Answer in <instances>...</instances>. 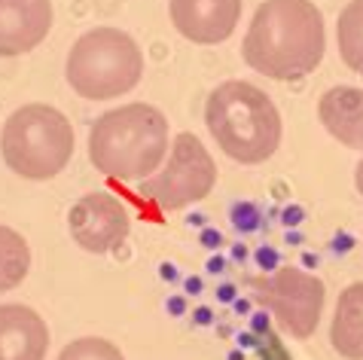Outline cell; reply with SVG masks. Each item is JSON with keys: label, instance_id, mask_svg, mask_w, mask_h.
<instances>
[{"label": "cell", "instance_id": "obj_1", "mask_svg": "<svg viewBox=\"0 0 363 360\" xmlns=\"http://www.w3.org/2000/svg\"><path fill=\"white\" fill-rule=\"evenodd\" d=\"M324 16L311 0H266L245 37V62L269 79H302L324 58Z\"/></svg>", "mask_w": 363, "mask_h": 360}, {"label": "cell", "instance_id": "obj_2", "mask_svg": "<svg viewBox=\"0 0 363 360\" xmlns=\"http://www.w3.org/2000/svg\"><path fill=\"white\" fill-rule=\"evenodd\" d=\"M168 153V119L150 104L107 110L89 132V159L101 174L147 180Z\"/></svg>", "mask_w": 363, "mask_h": 360}, {"label": "cell", "instance_id": "obj_3", "mask_svg": "<svg viewBox=\"0 0 363 360\" xmlns=\"http://www.w3.org/2000/svg\"><path fill=\"white\" fill-rule=\"evenodd\" d=\"M205 123L217 147L241 165H259L281 144V113L263 89L226 79L208 95Z\"/></svg>", "mask_w": 363, "mask_h": 360}, {"label": "cell", "instance_id": "obj_4", "mask_svg": "<svg viewBox=\"0 0 363 360\" xmlns=\"http://www.w3.org/2000/svg\"><path fill=\"white\" fill-rule=\"evenodd\" d=\"M65 74L77 95L89 101H110V98L132 92L140 83L144 55L125 31L92 28L70 46Z\"/></svg>", "mask_w": 363, "mask_h": 360}, {"label": "cell", "instance_id": "obj_5", "mask_svg": "<svg viewBox=\"0 0 363 360\" xmlns=\"http://www.w3.org/2000/svg\"><path fill=\"white\" fill-rule=\"evenodd\" d=\"M4 162L25 180H49L65 171L74 156V128L62 110L25 104L4 123Z\"/></svg>", "mask_w": 363, "mask_h": 360}, {"label": "cell", "instance_id": "obj_6", "mask_svg": "<svg viewBox=\"0 0 363 360\" xmlns=\"http://www.w3.org/2000/svg\"><path fill=\"white\" fill-rule=\"evenodd\" d=\"M217 180V165L205 144L196 135H177L174 147H171L168 165L156 177L140 180V189L153 198L165 211H180V208L201 202Z\"/></svg>", "mask_w": 363, "mask_h": 360}, {"label": "cell", "instance_id": "obj_7", "mask_svg": "<svg viewBox=\"0 0 363 360\" xmlns=\"http://www.w3.org/2000/svg\"><path fill=\"white\" fill-rule=\"evenodd\" d=\"M324 281L306 269L284 266L263 281V303L272 308L284 333L294 339H308L320 324L324 312Z\"/></svg>", "mask_w": 363, "mask_h": 360}, {"label": "cell", "instance_id": "obj_8", "mask_svg": "<svg viewBox=\"0 0 363 360\" xmlns=\"http://www.w3.org/2000/svg\"><path fill=\"white\" fill-rule=\"evenodd\" d=\"M67 226L74 242L89 254H107L125 242L132 220L116 196L89 193L70 208Z\"/></svg>", "mask_w": 363, "mask_h": 360}, {"label": "cell", "instance_id": "obj_9", "mask_svg": "<svg viewBox=\"0 0 363 360\" xmlns=\"http://www.w3.org/2000/svg\"><path fill=\"white\" fill-rule=\"evenodd\" d=\"M171 22L193 43H223L241 18V0H171Z\"/></svg>", "mask_w": 363, "mask_h": 360}, {"label": "cell", "instance_id": "obj_10", "mask_svg": "<svg viewBox=\"0 0 363 360\" xmlns=\"http://www.w3.org/2000/svg\"><path fill=\"white\" fill-rule=\"evenodd\" d=\"M52 28V0H0V55L13 58L40 46Z\"/></svg>", "mask_w": 363, "mask_h": 360}, {"label": "cell", "instance_id": "obj_11", "mask_svg": "<svg viewBox=\"0 0 363 360\" xmlns=\"http://www.w3.org/2000/svg\"><path fill=\"white\" fill-rule=\"evenodd\" d=\"M49 348L46 321L34 308L0 305V360H43Z\"/></svg>", "mask_w": 363, "mask_h": 360}, {"label": "cell", "instance_id": "obj_12", "mask_svg": "<svg viewBox=\"0 0 363 360\" xmlns=\"http://www.w3.org/2000/svg\"><path fill=\"white\" fill-rule=\"evenodd\" d=\"M318 116L339 144L363 153V89L333 86L320 95Z\"/></svg>", "mask_w": 363, "mask_h": 360}, {"label": "cell", "instance_id": "obj_13", "mask_svg": "<svg viewBox=\"0 0 363 360\" xmlns=\"http://www.w3.org/2000/svg\"><path fill=\"white\" fill-rule=\"evenodd\" d=\"M330 342L345 360H363V281L339 293Z\"/></svg>", "mask_w": 363, "mask_h": 360}, {"label": "cell", "instance_id": "obj_14", "mask_svg": "<svg viewBox=\"0 0 363 360\" xmlns=\"http://www.w3.org/2000/svg\"><path fill=\"white\" fill-rule=\"evenodd\" d=\"M31 269V247L16 229L0 226V293L13 290L25 281Z\"/></svg>", "mask_w": 363, "mask_h": 360}, {"label": "cell", "instance_id": "obj_15", "mask_svg": "<svg viewBox=\"0 0 363 360\" xmlns=\"http://www.w3.org/2000/svg\"><path fill=\"white\" fill-rule=\"evenodd\" d=\"M336 40H339L342 62H345L354 74L363 77V0H351V4L339 13Z\"/></svg>", "mask_w": 363, "mask_h": 360}, {"label": "cell", "instance_id": "obj_16", "mask_svg": "<svg viewBox=\"0 0 363 360\" xmlns=\"http://www.w3.org/2000/svg\"><path fill=\"white\" fill-rule=\"evenodd\" d=\"M58 360H125V357L113 342H107V339L86 336V339H77V342L65 345V351L58 354Z\"/></svg>", "mask_w": 363, "mask_h": 360}, {"label": "cell", "instance_id": "obj_17", "mask_svg": "<svg viewBox=\"0 0 363 360\" xmlns=\"http://www.w3.org/2000/svg\"><path fill=\"white\" fill-rule=\"evenodd\" d=\"M354 177H357V189H360V196H363V162L357 165V171H354Z\"/></svg>", "mask_w": 363, "mask_h": 360}]
</instances>
